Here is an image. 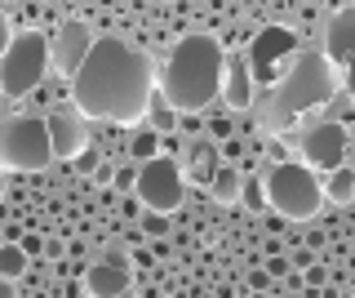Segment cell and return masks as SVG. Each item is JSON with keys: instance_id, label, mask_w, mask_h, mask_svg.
I'll return each instance as SVG.
<instances>
[{"instance_id": "cell-19", "label": "cell", "mask_w": 355, "mask_h": 298, "mask_svg": "<svg viewBox=\"0 0 355 298\" xmlns=\"http://www.w3.org/2000/svg\"><path fill=\"white\" fill-rule=\"evenodd\" d=\"M147 112H151V120H155V129H173V120H178V112L164 103V94H151Z\"/></svg>"}, {"instance_id": "cell-20", "label": "cell", "mask_w": 355, "mask_h": 298, "mask_svg": "<svg viewBox=\"0 0 355 298\" xmlns=\"http://www.w3.org/2000/svg\"><path fill=\"white\" fill-rule=\"evenodd\" d=\"M155 147H160V138H155V134H138V138H133V156H138V160H151L155 156Z\"/></svg>"}, {"instance_id": "cell-4", "label": "cell", "mask_w": 355, "mask_h": 298, "mask_svg": "<svg viewBox=\"0 0 355 298\" xmlns=\"http://www.w3.org/2000/svg\"><path fill=\"white\" fill-rule=\"evenodd\" d=\"M262 196L266 205L275 209L288 223H306V218L320 214V201H324V183L315 179L311 165H293V160H271L262 174Z\"/></svg>"}, {"instance_id": "cell-30", "label": "cell", "mask_w": 355, "mask_h": 298, "mask_svg": "<svg viewBox=\"0 0 355 298\" xmlns=\"http://www.w3.org/2000/svg\"><path fill=\"white\" fill-rule=\"evenodd\" d=\"M0 245H5V231H0Z\"/></svg>"}, {"instance_id": "cell-3", "label": "cell", "mask_w": 355, "mask_h": 298, "mask_svg": "<svg viewBox=\"0 0 355 298\" xmlns=\"http://www.w3.org/2000/svg\"><path fill=\"white\" fill-rule=\"evenodd\" d=\"M222 76H227V49L214 36L196 31L182 36L160 67V94L173 112H205L214 98H222Z\"/></svg>"}, {"instance_id": "cell-7", "label": "cell", "mask_w": 355, "mask_h": 298, "mask_svg": "<svg viewBox=\"0 0 355 298\" xmlns=\"http://www.w3.org/2000/svg\"><path fill=\"white\" fill-rule=\"evenodd\" d=\"M133 196L142 201V209H155V214H173L187 196V183H182V165L173 156H160L155 151L151 160L138 165V183H133Z\"/></svg>"}, {"instance_id": "cell-8", "label": "cell", "mask_w": 355, "mask_h": 298, "mask_svg": "<svg viewBox=\"0 0 355 298\" xmlns=\"http://www.w3.org/2000/svg\"><path fill=\"white\" fill-rule=\"evenodd\" d=\"M293 31H280V27H266V31H258V40H253L249 49V72H253V81L258 85H275L280 76L288 72L284 63H293Z\"/></svg>"}, {"instance_id": "cell-25", "label": "cell", "mask_w": 355, "mask_h": 298, "mask_svg": "<svg viewBox=\"0 0 355 298\" xmlns=\"http://www.w3.org/2000/svg\"><path fill=\"white\" fill-rule=\"evenodd\" d=\"M14 294H18V285L9 281V276H0V298H14Z\"/></svg>"}, {"instance_id": "cell-12", "label": "cell", "mask_w": 355, "mask_h": 298, "mask_svg": "<svg viewBox=\"0 0 355 298\" xmlns=\"http://www.w3.org/2000/svg\"><path fill=\"white\" fill-rule=\"evenodd\" d=\"M222 103H227L231 112H249V107H253V72H249V53H227Z\"/></svg>"}, {"instance_id": "cell-10", "label": "cell", "mask_w": 355, "mask_h": 298, "mask_svg": "<svg viewBox=\"0 0 355 298\" xmlns=\"http://www.w3.org/2000/svg\"><path fill=\"white\" fill-rule=\"evenodd\" d=\"M89 49H94V31H89L85 23H62L58 31H53V40H49V72H58L71 81L76 72H80V63L89 58Z\"/></svg>"}, {"instance_id": "cell-22", "label": "cell", "mask_w": 355, "mask_h": 298, "mask_svg": "<svg viewBox=\"0 0 355 298\" xmlns=\"http://www.w3.org/2000/svg\"><path fill=\"white\" fill-rule=\"evenodd\" d=\"M133 183H138V169H120L116 174V187H120V192H133Z\"/></svg>"}, {"instance_id": "cell-11", "label": "cell", "mask_w": 355, "mask_h": 298, "mask_svg": "<svg viewBox=\"0 0 355 298\" xmlns=\"http://www.w3.org/2000/svg\"><path fill=\"white\" fill-rule=\"evenodd\" d=\"M80 290H85V294H94V298H125V294H133V276H129L125 254H120V249H111L107 258L89 263V267H85V285H80Z\"/></svg>"}, {"instance_id": "cell-28", "label": "cell", "mask_w": 355, "mask_h": 298, "mask_svg": "<svg viewBox=\"0 0 355 298\" xmlns=\"http://www.w3.org/2000/svg\"><path fill=\"white\" fill-rule=\"evenodd\" d=\"M5 183H9V179H5V165H0V196H5Z\"/></svg>"}, {"instance_id": "cell-26", "label": "cell", "mask_w": 355, "mask_h": 298, "mask_svg": "<svg viewBox=\"0 0 355 298\" xmlns=\"http://www.w3.org/2000/svg\"><path fill=\"white\" fill-rule=\"evenodd\" d=\"M9 40H14V36H9V23H5V14H0V53L9 49Z\"/></svg>"}, {"instance_id": "cell-21", "label": "cell", "mask_w": 355, "mask_h": 298, "mask_svg": "<svg viewBox=\"0 0 355 298\" xmlns=\"http://www.w3.org/2000/svg\"><path fill=\"white\" fill-rule=\"evenodd\" d=\"M266 272H271V276H288V258H280V254L271 249V258H266Z\"/></svg>"}, {"instance_id": "cell-6", "label": "cell", "mask_w": 355, "mask_h": 298, "mask_svg": "<svg viewBox=\"0 0 355 298\" xmlns=\"http://www.w3.org/2000/svg\"><path fill=\"white\" fill-rule=\"evenodd\" d=\"M53 160V142L49 125L40 116H14L0 120V165L18 174H36Z\"/></svg>"}, {"instance_id": "cell-27", "label": "cell", "mask_w": 355, "mask_h": 298, "mask_svg": "<svg viewBox=\"0 0 355 298\" xmlns=\"http://www.w3.org/2000/svg\"><path fill=\"white\" fill-rule=\"evenodd\" d=\"M18 245H22V249H27V254H31V258H36V254H40V240H36V236H27V240H18Z\"/></svg>"}, {"instance_id": "cell-18", "label": "cell", "mask_w": 355, "mask_h": 298, "mask_svg": "<svg viewBox=\"0 0 355 298\" xmlns=\"http://www.w3.org/2000/svg\"><path fill=\"white\" fill-rule=\"evenodd\" d=\"M214 174H218V151H214V142H200L191 151V179L214 183Z\"/></svg>"}, {"instance_id": "cell-1", "label": "cell", "mask_w": 355, "mask_h": 298, "mask_svg": "<svg viewBox=\"0 0 355 298\" xmlns=\"http://www.w3.org/2000/svg\"><path fill=\"white\" fill-rule=\"evenodd\" d=\"M151 90H155V72H151L147 53L133 49L120 36L94 40L89 58L71 76L76 112L94 116V120H111V125H138L147 116Z\"/></svg>"}, {"instance_id": "cell-29", "label": "cell", "mask_w": 355, "mask_h": 298, "mask_svg": "<svg viewBox=\"0 0 355 298\" xmlns=\"http://www.w3.org/2000/svg\"><path fill=\"white\" fill-rule=\"evenodd\" d=\"M0 223H5V209H0Z\"/></svg>"}, {"instance_id": "cell-14", "label": "cell", "mask_w": 355, "mask_h": 298, "mask_svg": "<svg viewBox=\"0 0 355 298\" xmlns=\"http://www.w3.org/2000/svg\"><path fill=\"white\" fill-rule=\"evenodd\" d=\"M324 53H329L333 67H347V63L355 58V9H342V14L329 23V31H324Z\"/></svg>"}, {"instance_id": "cell-15", "label": "cell", "mask_w": 355, "mask_h": 298, "mask_svg": "<svg viewBox=\"0 0 355 298\" xmlns=\"http://www.w3.org/2000/svg\"><path fill=\"white\" fill-rule=\"evenodd\" d=\"M324 201H333V205H351L355 201V169L338 165V169L324 174Z\"/></svg>"}, {"instance_id": "cell-5", "label": "cell", "mask_w": 355, "mask_h": 298, "mask_svg": "<svg viewBox=\"0 0 355 298\" xmlns=\"http://www.w3.org/2000/svg\"><path fill=\"white\" fill-rule=\"evenodd\" d=\"M44 72H49V36L22 31V36H14L9 49L0 53V94L22 98V94L40 90Z\"/></svg>"}, {"instance_id": "cell-17", "label": "cell", "mask_w": 355, "mask_h": 298, "mask_svg": "<svg viewBox=\"0 0 355 298\" xmlns=\"http://www.w3.org/2000/svg\"><path fill=\"white\" fill-rule=\"evenodd\" d=\"M31 267V254L18 245V240H5L0 245V276H9V281H18V276H27Z\"/></svg>"}, {"instance_id": "cell-13", "label": "cell", "mask_w": 355, "mask_h": 298, "mask_svg": "<svg viewBox=\"0 0 355 298\" xmlns=\"http://www.w3.org/2000/svg\"><path fill=\"white\" fill-rule=\"evenodd\" d=\"M49 142H53V156H62V160H76L80 151L89 147V134H85V125H80V116L76 112H53L49 120Z\"/></svg>"}, {"instance_id": "cell-24", "label": "cell", "mask_w": 355, "mask_h": 298, "mask_svg": "<svg viewBox=\"0 0 355 298\" xmlns=\"http://www.w3.org/2000/svg\"><path fill=\"white\" fill-rule=\"evenodd\" d=\"M347 76H342V81H347V94H351V103H355V58L347 63V67H342Z\"/></svg>"}, {"instance_id": "cell-2", "label": "cell", "mask_w": 355, "mask_h": 298, "mask_svg": "<svg viewBox=\"0 0 355 298\" xmlns=\"http://www.w3.org/2000/svg\"><path fill=\"white\" fill-rule=\"evenodd\" d=\"M333 94H338V67L329 63V53L302 49V53H293V63H288V72L280 81L266 85V94L258 103V125L266 134H280L297 116L329 107Z\"/></svg>"}, {"instance_id": "cell-9", "label": "cell", "mask_w": 355, "mask_h": 298, "mask_svg": "<svg viewBox=\"0 0 355 298\" xmlns=\"http://www.w3.org/2000/svg\"><path fill=\"white\" fill-rule=\"evenodd\" d=\"M297 147H302V160L311 169L329 174L347 156V129H342L338 120H315V125H306L302 134H297Z\"/></svg>"}, {"instance_id": "cell-23", "label": "cell", "mask_w": 355, "mask_h": 298, "mask_svg": "<svg viewBox=\"0 0 355 298\" xmlns=\"http://www.w3.org/2000/svg\"><path fill=\"white\" fill-rule=\"evenodd\" d=\"M249 285H253V290H266V285H271V272H266V267H258V272L249 276Z\"/></svg>"}, {"instance_id": "cell-16", "label": "cell", "mask_w": 355, "mask_h": 298, "mask_svg": "<svg viewBox=\"0 0 355 298\" xmlns=\"http://www.w3.org/2000/svg\"><path fill=\"white\" fill-rule=\"evenodd\" d=\"M209 192H214V201H218V205H236V201H240V192H244L240 169H227V165H218V174H214V183H209Z\"/></svg>"}]
</instances>
